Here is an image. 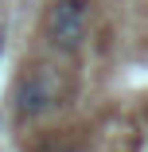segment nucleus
Returning a JSON list of instances; mask_svg holds the SVG:
<instances>
[{"instance_id":"nucleus-2","label":"nucleus","mask_w":148,"mask_h":152,"mask_svg":"<svg viewBox=\"0 0 148 152\" xmlns=\"http://www.w3.org/2000/svg\"><path fill=\"white\" fill-rule=\"evenodd\" d=\"M58 102V86H55V78L51 74H31V78H23L20 82V90H16V113L27 121V117H39V113H47L51 105Z\"/></svg>"},{"instance_id":"nucleus-3","label":"nucleus","mask_w":148,"mask_h":152,"mask_svg":"<svg viewBox=\"0 0 148 152\" xmlns=\"http://www.w3.org/2000/svg\"><path fill=\"white\" fill-rule=\"evenodd\" d=\"M0 51H4V35H0Z\"/></svg>"},{"instance_id":"nucleus-1","label":"nucleus","mask_w":148,"mask_h":152,"mask_svg":"<svg viewBox=\"0 0 148 152\" xmlns=\"http://www.w3.org/2000/svg\"><path fill=\"white\" fill-rule=\"evenodd\" d=\"M86 12H90V0H58L47 16V31L55 39V47L63 51H78L86 39Z\"/></svg>"}]
</instances>
